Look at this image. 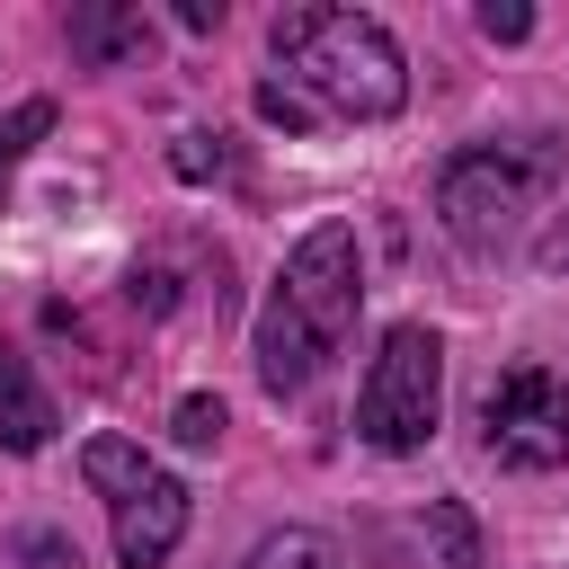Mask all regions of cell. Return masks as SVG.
<instances>
[{"instance_id":"ac0fdd59","label":"cell","mask_w":569,"mask_h":569,"mask_svg":"<svg viewBox=\"0 0 569 569\" xmlns=\"http://www.w3.org/2000/svg\"><path fill=\"white\" fill-rule=\"evenodd\" d=\"M542 267H560V276H569V213H560V231L542 240Z\"/></svg>"},{"instance_id":"7c38bea8","label":"cell","mask_w":569,"mask_h":569,"mask_svg":"<svg viewBox=\"0 0 569 569\" xmlns=\"http://www.w3.org/2000/svg\"><path fill=\"white\" fill-rule=\"evenodd\" d=\"M222 427H231V418H222V400H213V391H187V400H178V418H169V436H178L187 453H213V445H222Z\"/></svg>"},{"instance_id":"4fadbf2b","label":"cell","mask_w":569,"mask_h":569,"mask_svg":"<svg viewBox=\"0 0 569 569\" xmlns=\"http://www.w3.org/2000/svg\"><path fill=\"white\" fill-rule=\"evenodd\" d=\"M258 116H267V124H284V133H311V124H320V107H311V98H293L284 80H258Z\"/></svg>"},{"instance_id":"9c48e42d","label":"cell","mask_w":569,"mask_h":569,"mask_svg":"<svg viewBox=\"0 0 569 569\" xmlns=\"http://www.w3.org/2000/svg\"><path fill=\"white\" fill-rule=\"evenodd\" d=\"M80 480L107 489V507H116V498H133V489L151 480V462H142V445H124V436H89V445H80Z\"/></svg>"},{"instance_id":"9a60e30c","label":"cell","mask_w":569,"mask_h":569,"mask_svg":"<svg viewBox=\"0 0 569 569\" xmlns=\"http://www.w3.org/2000/svg\"><path fill=\"white\" fill-rule=\"evenodd\" d=\"M169 169H178V178H213V169H222V133H178Z\"/></svg>"},{"instance_id":"5bb4252c","label":"cell","mask_w":569,"mask_h":569,"mask_svg":"<svg viewBox=\"0 0 569 569\" xmlns=\"http://www.w3.org/2000/svg\"><path fill=\"white\" fill-rule=\"evenodd\" d=\"M480 36H489V44H525V36H533V9H525V0H480Z\"/></svg>"},{"instance_id":"5b68a950","label":"cell","mask_w":569,"mask_h":569,"mask_svg":"<svg viewBox=\"0 0 569 569\" xmlns=\"http://www.w3.org/2000/svg\"><path fill=\"white\" fill-rule=\"evenodd\" d=\"M480 445L507 471H560L569 462V373H551L533 356L507 365V373H489V391H480Z\"/></svg>"},{"instance_id":"52a82bcc","label":"cell","mask_w":569,"mask_h":569,"mask_svg":"<svg viewBox=\"0 0 569 569\" xmlns=\"http://www.w3.org/2000/svg\"><path fill=\"white\" fill-rule=\"evenodd\" d=\"M62 36H71V62L116 71V62H133V53L151 44V18H142V9H124V0H80V9L62 18Z\"/></svg>"},{"instance_id":"277c9868","label":"cell","mask_w":569,"mask_h":569,"mask_svg":"<svg viewBox=\"0 0 569 569\" xmlns=\"http://www.w3.org/2000/svg\"><path fill=\"white\" fill-rule=\"evenodd\" d=\"M445 418V338L400 320L382 329V356L365 365V391H356V436L373 453H427Z\"/></svg>"},{"instance_id":"6da1fadb","label":"cell","mask_w":569,"mask_h":569,"mask_svg":"<svg viewBox=\"0 0 569 569\" xmlns=\"http://www.w3.org/2000/svg\"><path fill=\"white\" fill-rule=\"evenodd\" d=\"M356 302H365V258H356V222H311L258 311V382L276 400L311 391V373L347 347L356 329Z\"/></svg>"},{"instance_id":"3957f363","label":"cell","mask_w":569,"mask_h":569,"mask_svg":"<svg viewBox=\"0 0 569 569\" xmlns=\"http://www.w3.org/2000/svg\"><path fill=\"white\" fill-rule=\"evenodd\" d=\"M560 187V133H507V142H471L436 169V222L471 249L498 258L525 240V222L542 213V196Z\"/></svg>"},{"instance_id":"e0dca14e","label":"cell","mask_w":569,"mask_h":569,"mask_svg":"<svg viewBox=\"0 0 569 569\" xmlns=\"http://www.w3.org/2000/svg\"><path fill=\"white\" fill-rule=\"evenodd\" d=\"M178 27H187V36H213V27H222V0H178Z\"/></svg>"},{"instance_id":"8fae6325","label":"cell","mask_w":569,"mask_h":569,"mask_svg":"<svg viewBox=\"0 0 569 569\" xmlns=\"http://www.w3.org/2000/svg\"><path fill=\"white\" fill-rule=\"evenodd\" d=\"M53 133V98H18L9 116H0V196H9V178H18V160L36 151Z\"/></svg>"},{"instance_id":"2e32d148","label":"cell","mask_w":569,"mask_h":569,"mask_svg":"<svg viewBox=\"0 0 569 569\" xmlns=\"http://www.w3.org/2000/svg\"><path fill=\"white\" fill-rule=\"evenodd\" d=\"M18 569H80V551H71V533H27Z\"/></svg>"},{"instance_id":"ba28073f","label":"cell","mask_w":569,"mask_h":569,"mask_svg":"<svg viewBox=\"0 0 569 569\" xmlns=\"http://www.w3.org/2000/svg\"><path fill=\"white\" fill-rule=\"evenodd\" d=\"M53 427H62V418H53V391L36 382V365H27V356H9V347H0V445H9V453H44V445H53Z\"/></svg>"},{"instance_id":"7a4b0ae2","label":"cell","mask_w":569,"mask_h":569,"mask_svg":"<svg viewBox=\"0 0 569 569\" xmlns=\"http://www.w3.org/2000/svg\"><path fill=\"white\" fill-rule=\"evenodd\" d=\"M276 62H284V89L311 98L320 116H347V124H382L400 116L409 98V62H400V36L365 9H338V0H293L276 9L267 27Z\"/></svg>"},{"instance_id":"30bf717a","label":"cell","mask_w":569,"mask_h":569,"mask_svg":"<svg viewBox=\"0 0 569 569\" xmlns=\"http://www.w3.org/2000/svg\"><path fill=\"white\" fill-rule=\"evenodd\" d=\"M240 569H347V560H338V542H329V533H311V525H284V533H267V542H258Z\"/></svg>"},{"instance_id":"8992f818","label":"cell","mask_w":569,"mask_h":569,"mask_svg":"<svg viewBox=\"0 0 569 569\" xmlns=\"http://www.w3.org/2000/svg\"><path fill=\"white\" fill-rule=\"evenodd\" d=\"M178 533H187V489L169 471H151L133 498H116V560L124 569H160L178 551Z\"/></svg>"}]
</instances>
